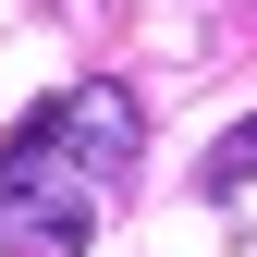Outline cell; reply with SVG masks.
Returning <instances> with one entry per match:
<instances>
[{
	"label": "cell",
	"mask_w": 257,
	"mask_h": 257,
	"mask_svg": "<svg viewBox=\"0 0 257 257\" xmlns=\"http://www.w3.org/2000/svg\"><path fill=\"white\" fill-rule=\"evenodd\" d=\"M135 147H147L135 86L86 74L61 98H37L0 135V257H86L98 245V196L135 172Z\"/></svg>",
	"instance_id": "cell-1"
},
{
	"label": "cell",
	"mask_w": 257,
	"mask_h": 257,
	"mask_svg": "<svg viewBox=\"0 0 257 257\" xmlns=\"http://www.w3.org/2000/svg\"><path fill=\"white\" fill-rule=\"evenodd\" d=\"M245 184H257V110H245L233 135H220V147L196 159V196H245Z\"/></svg>",
	"instance_id": "cell-2"
}]
</instances>
